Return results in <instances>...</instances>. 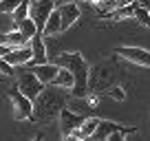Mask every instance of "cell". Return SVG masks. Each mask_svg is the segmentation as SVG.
Wrapping results in <instances>:
<instances>
[{"instance_id":"13","label":"cell","mask_w":150,"mask_h":141,"mask_svg":"<svg viewBox=\"0 0 150 141\" xmlns=\"http://www.w3.org/2000/svg\"><path fill=\"white\" fill-rule=\"evenodd\" d=\"M42 35H47V38H55L57 33H62V22H60V11L57 9H53L51 13H49V18H47V22H44V27H42Z\"/></svg>"},{"instance_id":"21","label":"cell","mask_w":150,"mask_h":141,"mask_svg":"<svg viewBox=\"0 0 150 141\" xmlns=\"http://www.w3.org/2000/svg\"><path fill=\"white\" fill-rule=\"evenodd\" d=\"M0 73H2V75H13V66H11L5 57H0Z\"/></svg>"},{"instance_id":"22","label":"cell","mask_w":150,"mask_h":141,"mask_svg":"<svg viewBox=\"0 0 150 141\" xmlns=\"http://www.w3.org/2000/svg\"><path fill=\"white\" fill-rule=\"evenodd\" d=\"M135 5H139V7H146V9L150 11V0H135Z\"/></svg>"},{"instance_id":"14","label":"cell","mask_w":150,"mask_h":141,"mask_svg":"<svg viewBox=\"0 0 150 141\" xmlns=\"http://www.w3.org/2000/svg\"><path fill=\"white\" fill-rule=\"evenodd\" d=\"M97 121H99L97 117H91V119L84 117V121L80 123V128L73 130V135H71L69 139H91V135H93L95 128H97Z\"/></svg>"},{"instance_id":"23","label":"cell","mask_w":150,"mask_h":141,"mask_svg":"<svg viewBox=\"0 0 150 141\" xmlns=\"http://www.w3.org/2000/svg\"><path fill=\"white\" fill-rule=\"evenodd\" d=\"M84 2H88V0H84Z\"/></svg>"},{"instance_id":"24","label":"cell","mask_w":150,"mask_h":141,"mask_svg":"<svg viewBox=\"0 0 150 141\" xmlns=\"http://www.w3.org/2000/svg\"><path fill=\"white\" fill-rule=\"evenodd\" d=\"M97 2H102V0H97Z\"/></svg>"},{"instance_id":"2","label":"cell","mask_w":150,"mask_h":141,"mask_svg":"<svg viewBox=\"0 0 150 141\" xmlns=\"http://www.w3.org/2000/svg\"><path fill=\"white\" fill-rule=\"evenodd\" d=\"M55 64L57 66H66V68L73 73V88H71V95H73V97H86V95H88L91 68H88V64H86V60L82 57V53H77V51L57 53Z\"/></svg>"},{"instance_id":"8","label":"cell","mask_w":150,"mask_h":141,"mask_svg":"<svg viewBox=\"0 0 150 141\" xmlns=\"http://www.w3.org/2000/svg\"><path fill=\"white\" fill-rule=\"evenodd\" d=\"M115 51H117V55L126 57V60L135 62V64H139V66L150 68V51H148V49H139V47H119V49H115Z\"/></svg>"},{"instance_id":"19","label":"cell","mask_w":150,"mask_h":141,"mask_svg":"<svg viewBox=\"0 0 150 141\" xmlns=\"http://www.w3.org/2000/svg\"><path fill=\"white\" fill-rule=\"evenodd\" d=\"M22 0H0V13H11Z\"/></svg>"},{"instance_id":"1","label":"cell","mask_w":150,"mask_h":141,"mask_svg":"<svg viewBox=\"0 0 150 141\" xmlns=\"http://www.w3.org/2000/svg\"><path fill=\"white\" fill-rule=\"evenodd\" d=\"M69 102V93L66 88L55 84H44V88L38 93L33 99V110H31V121L35 123H51L57 119L60 110Z\"/></svg>"},{"instance_id":"5","label":"cell","mask_w":150,"mask_h":141,"mask_svg":"<svg viewBox=\"0 0 150 141\" xmlns=\"http://www.w3.org/2000/svg\"><path fill=\"white\" fill-rule=\"evenodd\" d=\"M57 119H60V132H62V137H64V139H69V137L73 135V130H77V128H80V123L84 121V117H82L80 113H75V110L66 108V106L60 110Z\"/></svg>"},{"instance_id":"16","label":"cell","mask_w":150,"mask_h":141,"mask_svg":"<svg viewBox=\"0 0 150 141\" xmlns=\"http://www.w3.org/2000/svg\"><path fill=\"white\" fill-rule=\"evenodd\" d=\"M16 29H18V31H22V33L27 35L29 40H31V35H35V33H38V27H35V22H33V18H29V16H27V18H22V20H20V22L16 24Z\"/></svg>"},{"instance_id":"7","label":"cell","mask_w":150,"mask_h":141,"mask_svg":"<svg viewBox=\"0 0 150 141\" xmlns=\"http://www.w3.org/2000/svg\"><path fill=\"white\" fill-rule=\"evenodd\" d=\"M112 132H124V135H132V132H135V128H124V126H119V123H115V121H106V119H99V121H97V128H95V132L91 135V139L102 141V139H108Z\"/></svg>"},{"instance_id":"3","label":"cell","mask_w":150,"mask_h":141,"mask_svg":"<svg viewBox=\"0 0 150 141\" xmlns=\"http://www.w3.org/2000/svg\"><path fill=\"white\" fill-rule=\"evenodd\" d=\"M55 9L53 0H29V18H33L38 31H42L44 22H47L49 13Z\"/></svg>"},{"instance_id":"20","label":"cell","mask_w":150,"mask_h":141,"mask_svg":"<svg viewBox=\"0 0 150 141\" xmlns=\"http://www.w3.org/2000/svg\"><path fill=\"white\" fill-rule=\"evenodd\" d=\"M108 95H110V97H115V99H119V102H124V99H126V93L122 90V86H112V88L108 90Z\"/></svg>"},{"instance_id":"6","label":"cell","mask_w":150,"mask_h":141,"mask_svg":"<svg viewBox=\"0 0 150 141\" xmlns=\"http://www.w3.org/2000/svg\"><path fill=\"white\" fill-rule=\"evenodd\" d=\"M9 99L11 104H13V117L18 119H31V110H33V102L27 97V95H22L18 88H13L9 93Z\"/></svg>"},{"instance_id":"18","label":"cell","mask_w":150,"mask_h":141,"mask_svg":"<svg viewBox=\"0 0 150 141\" xmlns=\"http://www.w3.org/2000/svg\"><path fill=\"white\" fill-rule=\"evenodd\" d=\"M11 13H13V22H16V24H18L22 18H27V16H29V0H22V2H20V5L16 7Z\"/></svg>"},{"instance_id":"12","label":"cell","mask_w":150,"mask_h":141,"mask_svg":"<svg viewBox=\"0 0 150 141\" xmlns=\"http://www.w3.org/2000/svg\"><path fill=\"white\" fill-rule=\"evenodd\" d=\"M57 68H60V66L53 64V62H42V64L31 66V70L38 75V80L42 82V84H51L53 77H55V73H57Z\"/></svg>"},{"instance_id":"15","label":"cell","mask_w":150,"mask_h":141,"mask_svg":"<svg viewBox=\"0 0 150 141\" xmlns=\"http://www.w3.org/2000/svg\"><path fill=\"white\" fill-rule=\"evenodd\" d=\"M51 84H55V86H62V88L71 90V88H73V73H71V70L66 68V66H60Z\"/></svg>"},{"instance_id":"17","label":"cell","mask_w":150,"mask_h":141,"mask_svg":"<svg viewBox=\"0 0 150 141\" xmlns=\"http://www.w3.org/2000/svg\"><path fill=\"white\" fill-rule=\"evenodd\" d=\"M132 16L137 18V22H139V24H144V27H150V11L146 9V7L135 5V9H132Z\"/></svg>"},{"instance_id":"9","label":"cell","mask_w":150,"mask_h":141,"mask_svg":"<svg viewBox=\"0 0 150 141\" xmlns=\"http://www.w3.org/2000/svg\"><path fill=\"white\" fill-rule=\"evenodd\" d=\"M29 47H31V60H29L27 66H35V64H42V62H49L47 44H44L42 33H40V31H38L35 35H31V40H29Z\"/></svg>"},{"instance_id":"4","label":"cell","mask_w":150,"mask_h":141,"mask_svg":"<svg viewBox=\"0 0 150 141\" xmlns=\"http://www.w3.org/2000/svg\"><path fill=\"white\" fill-rule=\"evenodd\" d=\"M42 88H44V84L38 80V75L33 73V70H24V73L18 75V90L22 95H27L31 102L38 97V93H40Z\"/></svg>"},{"instance_id":"11","label":"cell","mask_w":150,"mask_h":141,"mask_svg":"<svg viewBox=\"0 0 150 141\" xmlns=\"http://www.w3.org/2000/svg\"><path fill=\"white\" fill-rule=\"evenodd\" d=\"M5 60L9 62L13 68H18V66H27L29 60H31V47H29V44H22V47H11V51L5 55Z\"/></svg>"},{"instance_id":"10","label":"cell","mask_w":150,"mask_h":141,"mask_svg":"<svg viewBox=\"0 0 150 141\" xmlns=\"http://www.w3.org/2000/svg\"><path fill=\"white\" fill-rule=\"evenodd\" d=\"M57 11H60V22H62V31H66V29H71L75 22H77V18H80V9H77V5H75L73 0L71 2H64V5L55 7Z\"/></svg>"}]
</instances>
